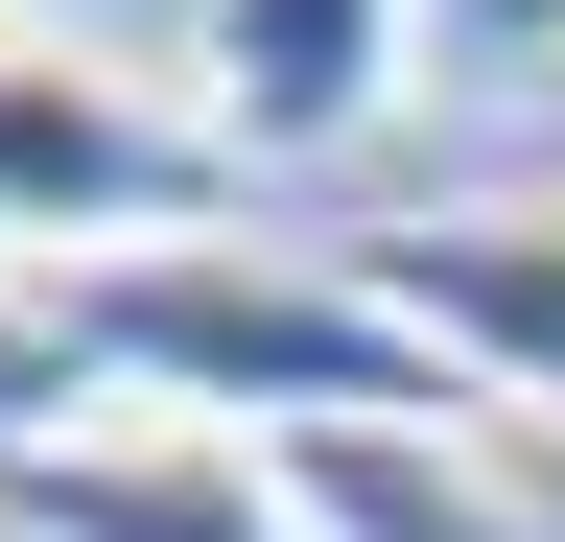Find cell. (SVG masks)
I'll return each mask as SVG.
<instances>
[{"instance_id":"1","label":"cell","mask_w":565,"mask_h":542,"mask_svg":"<svg viewBox=\"0 0 565 542\" xmlns=\"http://www.w3.org/2000/svg\"><path fill=\"white\" fill-rule=\"evenodd\" d=\"M118 425H212V448H330V425H471V378L377 307L353 236H166V259H95L71 284Z\"/></svg>"},{"instance_id":"2","label":"cell","mask_w":565,"mask_h":542,"mask_svg":"<svg viewBox=\"0 0 565 542\" xmlns=\"http://www.w3.org/2000/svg\"><path fill=\"white\" fill-rule=\"evenodd\" d=\"M236 213H259V166L189 118V72L71 47V24H0V284H95V259L236 236Z\"/></svg>"},{"instance_id":"3","label":"cell","mask_w":565,"mask_h":542,"mask_svg":"<svg viewBox=\"0 0 565 542\" xmlns=\"http://www.w3.org/2000/svg\"><path fill=\"white\" fill-rule=\"evenodd\" d=\"M424 72V0H189V118L236 142L259 189L282 166H353Z\"/></svg>"},{"instance_id":"4","label":"cell","mask_w":565,"mask_h":542,"mask_svg":"<svg viewBox=\"0 0 565 542\" xmlns=\"http://www.w3.org/2000/svg\"><path fill=\"white\" fill-rule=\"evenodd\" d=\"M377 307L448 354L471 401H542L565 425V189H471V213H377Z\"/></svg>"},{"instance_id":"5","label":"cell","mask_w":565,"mask_h":542,"mask_svg":"<svg viewBox=\"0 0 565 542\" xmlns=\"http://www.w3.org/2000/svg\"><path fill=\"white\" fill-rule=\"evenodd\" d=\"M0 542H307V519H282V471L212 448V425H95V448L0 471Z\"/></svg>"},{"instance_id":"6","label":"cell","mask_w":565,"mask_h":542,"mask_svg":"<svg viewBox=\"0 0 565 542\" xmlns=\"http://www.w3.org/2000/svg\"><path fill=\"white\" fill-rule=\"evenodd\" d=\"M259 471H282L307 542H542L519 496H494L471 425H330V448H259Z\"/></svg>"},{"instance_id":"7","label":"cell","mask_w":565,"mask_h":542,"mask_svg":"<svg viewBox=\"0 0 565 542\" xmlns=\"http://www.w3.org/2000/svg\"><path fill=\"white\" fill-rule=\"evenodd\" d=\"M95 425H118V378H95V330H71V284H0V471H47Z\"/></svg>"},{"instance_id":"8","label":"cell","mask_w":565,"mask_h":542,"mask_svg":"<svg viewBox=\"0 0 565 542\" xmlns=\"http://www.w3.org/2000/svg\"><path fill=\"white\" fill-rule=\"evenodd\" d=\"M424 72H471V95L565 72V0H424Z\"/></svg>"},{"instance_id":"9","label":"cell","mask_w":565,"mask_h":542,"mask_svg":"<svg viewBox=\"0 0 565 542\" xmlns=\"http://www.w3.org/2000/svg\"><path fill=\"white\" fill-rule=\"evenodd\" d=\"M0 24H71V47H118V0H0Z\"/></svg>"}]
</instances>
